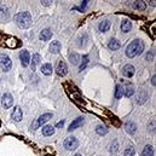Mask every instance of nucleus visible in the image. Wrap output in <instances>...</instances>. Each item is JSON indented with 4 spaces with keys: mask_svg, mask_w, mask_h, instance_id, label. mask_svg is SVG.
Listing matches in <instances>:
<instances>
[{
    "mask_svg": "<svg viewBox=\"0 0 156 156\" xmlns=\"http://www.w3.org/2000/svg\"><path fill=\"white\" fill-rule=\"evenodd\" d=\"M143 51H144V42H143L140 39H136V40H133V41L127 46V48H126V55H127V57L133 58V57L139 56Z\"/></svg>",
    "mask_w": 156,
    "mask_h": 156,
    "instance_id": "1",
    "label": "nucleus"
},
{
    "mask_svg": "<svg viewBox=\"0 0 156 156\" xmlns=\"http://www.w3.org/2000/svg\"><path fill=\"white\" fill-rule=\"evenodd\" d=\"M0 45L9 47V48H18L22 46V42H21V40H18L17 38H15L12 35L0 33Z\"/></svg>",
    "mask_w": 156,
    "mask_h": 156,
    "instance_id": "2",
    "label": "nucleus"
},
{
    "mask_svg": "<svg viewBox=\"0 0 156 156\" xmlns=\"http://www.w3.org/2000/svg\"><path fill=\"white\" fill-rule=\"evenodd\" d=\"M15 22H16V24H17L20 28L26 29V28L30 27V24H32V16H30L29 12L22 11V12L17 14V15L15 16Z\"/></svg>",
    "mask_w": 156,
    "mask_h": 156,
    "instance_id": "3",
    "label": "nucleus"
},
{
    "mask_svg": "<svg viewBox=\"0 0 156 156\" xmlns=\"http://www.w3.org/2000/svg\"><path fill=\"white\" fill-rule=\"evenodd\" d=\"M52 117V114L51 113H46V114H42L41 116H39L38 119H35L32 123V128L33 129H38L39 127H41L42 125H45V122H47Z\"/></svg>",
    "mask_w": 156,
    "mask_h": 156,
    "instance_id": "4",
    "label": "nucleus"
},
{
    "mask_svg": "<svg viewBox=\"0 0 156 156\" xmlns=\"http://www.w3.org/2000/svg\"><path fill=\"white\" fill-rule=\"evenodd\" d=\"M12 67V61L8 55H0V69L3 71H9Z\"/></svg>",
    "mask_w": 156,
    "mask_h": 156,
    "instance_id": "5",
    "label": "nucleus"
},
{
    "mask_svg": "<svg viewBox=\"0 0 156 156\" xmlns=\"http://www.w3.org/2000/svg\"><path fill=\"white\" fill-rule=\"evenodd\" d=\"M63 146L67 150H75L77 146H79V140H77L75 137H68V138L64 139Z\"/></svg>",
    "mask_w": 156,
    "mask_h": 156,
    "instance_id": "6",
    "label": "nucleus"
},
{
    "mask_svg": "<svg viewBox=\"0 0 156 156\" xmlns=\"http://www.w3.org/2000/svg\"><path fill=\"white\" fill-rule=\"evenodd\" d=\"M12 104H14V97H12V95L9 93V92H6L3 96V98H2V105H3V108L9 109V108L12 107Z\"/></svg>",
    "mask_w": 156,
    "mask_h": 156,
    "instance_id": "7",
    "label": "nucleus"
},
{
    "mask_svg": "<svg viewBox=\"0 0 156 156\" xmlns=\"http://www.w3.org/2000/svg\"><path fill=\"white\" fill-rule=\"evenodd\" d=\"M20 59L23 67H28L30 64V53L27 50H22L20 52Z\"/></svg>",
    "mask_w": 156,
    "mask_h": 156,
    "instance_id": "8",
    "label": "nucleus"
},
{
    "mask_svg": "<svg viewBox=\"0 0 156 156\" xmlns=\"http://www.w3.org/2000/svg\"><path fill=\"white\" fill-rule=\"evenodd\" d=\"M56 73H57V75H59V76L67 75V73H68V67H67V64H65L64 61H59V62L57 63V65H56Z\"/></svg>",
    "mask_w": 156,
    "mask_h": 156,
    "instance_id": "9",
    "label": "nucleus"
},
{
    "mask_svg": "<svg viewBox=\"0 0 156 156\" xmlns=\"http://www.w3.org/2000/svg\"><path fill=\"white\" fill-rule=\"evenodd\" d=\"M134 73H136V69H134V67L131 65V64L125 65L123 69H122V74H123L126 77H132V76L134 75Z\"/></svg>",
    "mask_w": 156,
    "mask_h": 156,
    "instance_id": "10",
    "label": "nucleus"
},
{
    "mask_svg": "<svg viewBox=\"0 0 156 156\" xmlns=\"http://www.w3.org/2000/svg\"><path fill=\"white\" fill-rule=\"evenodd\" d=\"M39 38H40V40H42V41H48V40L52 38V32H51V29H48V28L42 29V30L40 32Z\"/></svg>",
    "mask_w": 156,
    "mask_h": 156,
    "instance_id": "11",
    "label": "nucleus"
},
{
    "mask_svg": "<svg viewBox=\"0 0 156 156\" xmlns=\"http://www.w3.org/2000/svg\"><path fill=\"white\" fill-rule=\"evenodd\" d=\"M22 116H23V114H22L21 108L20 107H15V109L12 110V114H11V119L14 121H21Z\"/></svg>",
    "mask_w": 156,
    "mask_h": 156,
    "instance_id": "12",
    "label": "nucleus"
},
{
    "mask_svg": "<svg viewBox=\"0 0 156 156\" xmlns=\"http://www.w3.org/2000/svg\"><path fill=\"white\" fill-rule=\"evenodd\" d=\"M125 129H126V132H127L128 134L133 136V134H136V132H137V125H136L134 122H132V121H128V122H126V125H125Z\"/></svg>",
    "mask_w": 156,
    "mask_h": 156,
    "instance_id": "13",
    "label": "nucleus"
},
{
    "mask_svg": "<svg viewBox=\"0 0 156 156\" xmlns=\"http://www.w3.org/2000/svg\"><path fill=\"white\" fill-rule=\"evenodd\" d=\"M83 123H84V117H77L76 120H74V121H73V122L69 125V127H68V131H69V132H71V131H74L75 128L80 127Z\"/></svg>",
    "mask_w": 156,
    "mask_h": 156,
    "instance_id": "14",
    "label": "nucleus"
},
{
    "mask_svg": "<svg viewBox=\"0 0 156 156\" xmlns=\"http://www.w3.org/2000/svg\"><path fill=\"white\" fill-rule=\"evenodd\" d=\"M48 51H50L51 53H59V51H61V42L57 41V40L52 41V42L50 44Z\"/></svg>",
    "mask_w": 156,
    "mask_h": 156,
    "instance_id": "15",
    "label": "nucleus"
},
{
    "mask_svg": "<svg viewBox=\"0 0 156 156\" xmlns=\"http://www.w3.org/2000/svg\"><path fill=\"white\" fill-rule=\"evenodd\" d=\"M131 29H132V23H131V21H129V20H123V21L121 22V30H122L123 33H128V32H131Z\"/></svg>",
    "mask_w": 156,
    "mask_h": 156,
    "instance_id": "16",
    "label": "nucleus"
},
{
    "mask_svg": "<svg viewBox=\"0 0 156 156\" xmlns=\"http://www.w3.org/2000/svg\"><path fill=\"white\" fill-rule=\"evenodd\" d=\"M148 98H149L148 93H146L145 91H142V92H139V95L137 96V103H138V104H144V103L148 101Z\"/></svg>",
    "mask_w": 156,
    "mask_h": 156,
    "instance_id": "17",
    "label": "nucleus"
},
{
    "mask_svg": "<svg viewBox=\"0 0 156 156\" xmlns=\"http://www.w3.org/2000/svg\"><path fill=\"white\" fill-rule=\"evenodd\" d=\"M108 46H109V48H110L111 51H116V50H119V48H120L121 44H120V41H119V40H116V39H110V41H109Z\"/></svg>",
    "mask_w": 156,
    "mask_h": 156,
    "instance_id": "18",
    "label": "nucleus"
},
{
    "mask_svg": "<svg viewBox=\"0 0 156 156\" xmlns=\"http://www.w3.org/2000/svg\"><path fill=\"white\" fill-rule=\"evenodd\" d=\"M41 73L46 76H50L52 74V65L50 63H45L42 67H41Z\"/></svg>",
    "mask_w": 156,
    "mask_h": 156,
    "instance_id": "19",
    "label": "nucleus"
},
{
    "mask_svg": "<svg viewBox=\"0 0 156 156\" xmlns=\"http://www.w3.org/2000/svg\"><path fill=\"white\" fill-rule=\"evenodd\" d=\"M154 154H155V150H154V148L151 145L144 146V149L142 151V156H154Z\"/></svg>",
    "mask_w": 156,
    "mask_h": 156,
    "instance_id": "20",
    "label": "nucleus"
},
{
    "mask_svg": "<svg viewBox=\"0 0 156 156\" xmlns=\"http://www.w3.org/2000/svg\"><path fill=\"white\" fill-rule=\"evenodd\" d=\"M53 133H55V128H53V126H51V125H46V126H44V128H42V134H44V136L50 137V136H52Z\"/></svg>",
    "mask_w": 156,
    "mask_h": 156,
    "instance_id": "21",
    "label": "nucleus"
},
{
    "mask_svg": "<svg viewBox=\"0 0 156 156\" xmlns=\"http://www.w3.org/2000/svg\"><path fill=\"white\" fill-rule=\"evenodd\" d=\"M132 6H133V9H136L138 11H144L146 9V4L144 2H140V0H138V2H134Z\"/></svg>",
    "mask_w": 156,
    "mask_h": 156,
    "instance_id": "22",
    "label": "nucleus"
},
{
    "mask_svg": "<svg viewBox=\"0 0 156 156\" xmlns=\"http://www.w3.org/2000/svg\"><path fill=\"white\" fill-rule=\"evenodd\" d=\"M109 28H110V22H109L108 20H105V21L101 22V23H99V26H98V29H99L101 32H103V33L108 32V30H109Z\"/></svg>",
    "mask_w": 156,
    "mask_h": 156,
    "instance_id": "23",
    "label": "nucleus"
},
{
    "mask_svg": "<svg viewBox=\"0 0 156 156\" xmlns=\"http://www.w3.org/2000/svg\"><path fill=\"white\" fill-rule=\"evenodd\" d=\"M9 10L5 6H0V20L2 21H6L9 18Z\"/></svg>",
    "mask_w": 156,
    "mask_h": 156,
    "instance_id": "24",
    "label": "nucleus"
},
{
    "mask_svg": "<svg viewBox=\"0 0 156 156\" xmlns=\"http://www.w3.org/2000/svg\"><path fill=\"white\" fill-rule=\"evenodd\" d=\"M69 61H70L74 65H76V64H79V62H80V56L77 55L76 52H71V53L69 55Z\"/></svg>",
    "mask_w": 156,
    "mask_h": 156,
    "instance_id": "25",
    "label": "nucleus"
},
{
    "mask_svg": "<svg viewBox=\"0 0 156 156\" xmlns=\"http://www.w3.org/2000/svg\"><path fill=\"white\" fill-rule=\"evenodd\" d=\"M33 62H32V69L33 70H35L36 69V65L41 62V56L39 55V53H34V56H33V59H32Z\"/></svg>",
    "mask_w": 156,
    "mask_h": 156,
    "instance_id": "26",
    "label": "nucleus"
},
{
    "mask_svg": "<svg viewBox=\"0 0 156 156\" xmlns=\"http://www.w3.org/2000/svg\"><path fill=\"white\" fill-rule=\"evenodd\" d=\"M122 96H123V89H122V86L121 85H116V87H115V98L116 99H120Z\"/></svg>",
    "mask_w": 156,
    "mask_h": 156,
    "instance_id": "27",
    "label": "nucleus"
},
{
    "mask_svg": "<svg viewBox=\"0 0 156 156\" xmlns=\"http://www.w3.org/2000/svg\"><path fill=\"white\" fill-rule=\"evenodd\" d=\"M89 62H90V58H89V56H86V55H85V56L83 57V64L80 65V68H79V71H83V70L86 68V65L89 64Z\"/></svg>",
    "mask_w": 156,
    "mask_h": 156,
    "instance_id": "28",
    "label": "nucleus"
},
{
    "mask_svg": "<svg viewBox=\"0 0 156 156\" xmlns=\"http://www.w3.org/2000/svg\"><path fill=\"white\" fill-rule=\"evenodd\" d=\"M96 132H97V134H99V136H105L107 133H108V129L104 127V126H98L97 128H96Z\"/></svg>",
    "mask_w": 156,
    "mask_h": 156,
    "instance_id": "29",
    "label": "nucleus"
},
{
    "mask_svg": "<svg viewBox=\"0 0 156 156\" xmlns=\"http://www.w3.org/2000/svg\"><path fill=\"white\" fill-rule=\"evenodd\" d=\"M134 154H136V150H134L133 146H128V148L123 151V156H134Z\"/></svg>",
    "mask_w": 156,
    "mask_h": 156,
    "instance_id": "30",
    "label": "nucleus"
},
{
    "mask_svg": "<svg viewBox=\"0 0 156 156\" xmlns=\"http://www.w3.org/2000/svg\"><path fill=\"white\" fill-rule=\"evenodd\" d=\"M123 95H125L126 97H131V96H133V95H134V89L128 87V89L123 90Z\"/></svg>",
    "mask_w": 156,
    "mask_h": 156,
    "instance_id": "31",
    "label": "nucleus"
},
{
    "mask_svg": "<svg viewBox=\"0 0 156 156\" xmlns=\"http://www.w3.org/2000/svg\"><path fill=\"white\" fill-rule=\"evenodd\" d=\"M87 3H89V2H83L81 6H75L74 9H75V10H77V11H81V12H84V11H85V9L87 8Z\"/></svg>",
    "mask_w": 156,
    "mask_h": 156,
    "instance_id": "32",
    "label": "nucleus"
},
{
    "mask_svg": "<svg viewBox=\"0 0 156 156\" xmlns=\"http://www.w3.org/2000/svg\"><path fill=\"white\" fill-rule=\"evenodd\" d=\"M154 57H155V53H154V51H150V52H148V53H146V56H145L146 61H149V62L154 61Z\"/></svg>",
    "mask_w": 156,
    "mask_h": 156,
    "instance_id": "33",
    "label": "nucleus"
},
{
    "mask_svg": "<svg viewBox=\"0 0 156 156\" xmlns=\"http://www.w3.org/2000/svg\"><path fill=\"white\" fill-rule=\"evenodd\" d=\"M117 150H119V143H117V142H114V143L111 144V149H110V151L114 154V152H117Z\"/></svg>",
    "mask_w": 156,
    "mask_h": 156,
    "instance_id": "34",
    "label": "nucleus"
},
{
    "mask_svg": "<svg viewBox=\"0 0 156 156\" xmlns=\"http://www.w3.org/2000/svg\"><path fill=\"white\" fill-rule=\"evenodd\" d=\"M149 131H150V132H155V121H151V122H150Z\"/></svg>",
    "mask_w": 156,
    "mask_h": 156,
    "instance_id": "35",
    "label": "nucleus"
},
{
    "mask_svg": "<svg viewBox=\"0 0 156 156\" xmlns=\"http://www.w3.org/2000/svg\"><path fill=\"white\" fill-rule=\"evenodd\" d=\"M41 3H42V5H44V6H48V5H50L52 2H45V0H42Z\"/></svg>",
    "mask_w": 156,
    "mask_h": 156,
    "instance_id": "36",
    "label": "nucleus"
},
{
    "mask_svg": "<svg viewBox=\"0 0 156 156\" xmlns=\"http://www.w3.org/2000/svg\"><path fill=\"white\" fill-rule=\"evenodd\" d=\"M155 79H156V76H155V75H154V76H152V79H151V84H152V85H154V86H155V85H156V83H155Z\"/></svg>",
    "mask_w": 156,
    "mask_h": 156,
    "instance_id": "37",
    "label": "nucleus"
},
{
    "mask_svg": "<svg viewBox=\"0 0 156 156\" xmlns=\"http://www.w3.org/2000/svg\"><path fill=\"white\" fill-rule=\"evenodd\" d=\"M63 123H64V121H61V122H58V123H57V128L62 127V126H63Z\"/></svg>",
    "mask_w": 156,
    "mask_h": 156,
    "instance_id": "38",
    "label": "nucleus"
},
{
    "mask_svg": "<svg viewBox=\"0 0 156 156\" xmlns=\"http://www.w3.org/2000/svg\"><path fill=\"white\" fill-rule=\"evenodd\" d=\"M149 3H150V5H151V6H154V8H155V5H156L155 3H156V2H149Z\"/></svg>",
    "mask_w": 156,
    "mask_h": 156,
    "instance_id": "39",
    "label": "nucleus"
},
{
    "mask_svg": "<svg viewBox=\"0 0 156 156\" xmlns=\"http://www.w3.org/2000/svg\"><path fill=\"white\" fill-rule=\"evenodd\" d=\"M74 156H83L81 154H76V155H74Z\"/></svg>",
    "mask_w": 156,
    "mask_h": 156,
    "instance_id": "40",
    "label": "nucleus"
},
{
    "mask_svg": "<svg viewBox=\"0 0 156 156\" xmlns=\"http://www.w3.org/2000/svg\"><path fill=\"white\" fill-rule=\"evenodd\" d=\"M0 6H2V3H0Z\"/></svg>",
    "mask_w": 156,
    "mask_h": 156,
    "instance_id": "41",
    "label": "nucleus"
}]
</instances>
